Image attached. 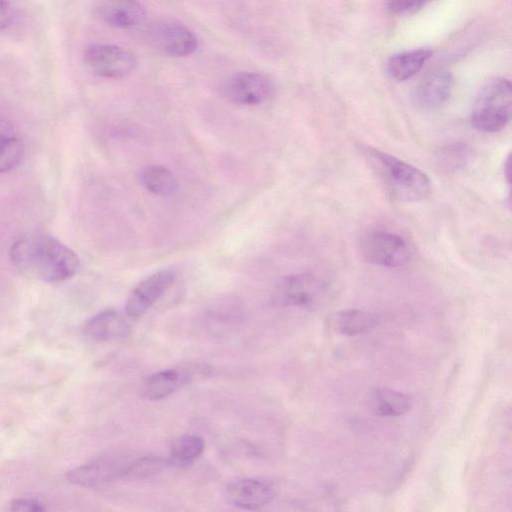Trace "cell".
Listing matches in <instances>:
<instances>
[{"mask_svg":"<svg viewBox=\"0 0 512 512\" xmlns=\"http://www.w3.org/2000/svg\"><path fill=\"white\" fill-rule=\"evenodd\" d=\"M13 19V8L8 0H0V30L7 28Z\"/></svg>","mask_w":512,"mask_h":512,"instance_id":"484cf974","label":"cell"},{"mask_svg":"<svg viewBox=\"0 0 512 512\" xmlns=\"http://www.w3.org/2000/svg\"><path fill=\"white\" fill-rule=\"evenodd\" d=\"M331 322L340 333L356 336L371 330L377 324V319L367 311L347 309L334 313Z\"/></svg>","mask_w":512,"mask_h":512,"instance_id":"ac0fdd59","label":"cell"},{"mask_svg":"<svg viewBox=\"0 0 512 512\" xmlns=\"http://www.w3.org/2000/svg\"><path fill=\"white\" fill-rule=\"evenodd\" d=\"M175 278L174 271L165 269L143 280L127 299L125 314L128 318L138 319L143 316L172 287Z\"/></svg>","mask_w":512,"mask_h":512,"instance_id":"30bf717a","label":"cell"},{"mask_svg":"<svg viewBox=\"0 0 512 512\" xmlns=\"http://www.w3.org/2000/svg\"><path fill=\"white\" fill-rule=\"evenodd\" d=\"M133 458L123 454L101 456L70 470L66 477L73 485L94 488L116 480L127 479Z\"/></svg>","mask_w":512,"mask_h":512,"instance_id":"8992f818","label":"cell"},{"mask_svg":"<svg viewBox=\"0 0 512 512\" xmlns=\"http://www.w3.org/2000/svg\"><path fill=\"white\" fill-rule=\"evenodd\" d=\"M425 0H388V9L393 13H403L421 6Z\"/></svg>","mask_w":512,"mask_h":512,"instance_id":"d4e9b609","label":"cell"},{"mask_svg":"<svg viewBox=\"0 0 512 512\" xmlns=\"http://www.w3.org/2000/svg\"><path fill=\"white\" fill-rule=\"evenodd\" d=\"M204 440L193 434L175 439L170 447L168 463L170 466L184 468L190 466L204 451Z\"/></svg>","mask_w":512,"mask_h":512,"instance_id":"d6986e66","label":"cell"},{"mask_svg":"<svg viewBox=\"0 0 512 512\" xmlns=\"http://www.w3.org/2000/svg\"><path fill=\"white\" fill-rule=\"evenodd\" d=\"M504 177L505 179L510 183V176H511V164H510V155L506 157V160L504 161Z\"/></svg>","mask_w":512,"mask_h":512,"instance_id":"83f0119b","label":"cell"},{"mask_svg":"<svg viewBox=\"0 0 512 512\" xmlns=\"http://www.w3.org/2000/svg\"><path fill=\"white\" fill-rule=\"evenodd\" d=\"M368 407L380 417H397L405 414L412 406L409 395L394 389L375 388L368 393Z\"/></svg>","mask_w":512,"mask_h":512,"instance_id":"9a60e30c","label":"cell"},{"mask_svg":"<svg viewBox=\"0 0 512 512\" xmlns=\"http://www.w3.org/2000/svg\"><path fill=\"white\" fill-rule=\"evenodd\" d=\"M95 11L102 21L115 28H131L145 19L140 0H96Z\"/></svg>","mask_w":512,"mask_h":512,"instance_id":"4fadbf2b","label":"cell"},{"mask_svg":"<svg viewBox=\"0 0 512 512\" xmlns=\"http://www.w3.org/2000/svg\"><path fill=\"white\" fill-rule=\"evenodd\" d=\"M24 155L22 142L14 135L0 138V173L16 167Z\"/></svg>","mask_w":512,"mask_h":512,"instance_id":"603a6c76","label":"cell"},{"mask_svg":"<svg viewBox=\"0 0 512 512\" xmlns=\"http://www.w3.org/2000/svg\"><path fill=\"white\" fill-rule=\"evenodd\" d=\"M140 179L143 186L155 195H171L178 189L177 178L162 165L146 166L140 173Z\"/></svg>","mask_w":512,"mask_h":512,"instance_id":"ffe728a7","label":"cell"},{"mask_svg":"<svg viewBox=\"0 0 512 512\" xmlns=\"http://www.w3.org/2000/svg\"><path fill=\"white\" fill-rule=\"evenodd\" d=\"M44 509L43 504L34 498H16L10 503L12 511L39 512Z\"/></svg>","mask_w":512,"mask_h":512,"instance_id":"cb8c5ba5","label":"cell"},{"mask_svg":"<svg viewBox=\"0 0 512 512\" xmlns=\"http://www.w3.org/2000/svg\"><path fill=\"white\" fill-rule=\"evenodd\" d=\"M189 375L178 369H166L151 374L143 383L145 399L156 401L167 398L188 382Z\"/></svg>","mask_w":512,"mask_h":512,"instance_id":"2e32d148","label":"cell"},{"mask_svg":"<svg viewBox=\"0 0 512 512\" xmlns=\"http://www.w3.org/2000/svg\"><path fill=\"white\" fill-rule=\"evenodd\" d=\"M150 44L170 57H185L198 48L195 34L185 25L173 20H159L148 28Z\"/></svg>","mask_w":512,"mask_h":512,"instance_id":"52a82bcc","label":"cell"},{"mask_svg":"<svg viewBox=\"0 0 512 512\" xmlns=\"http://www.w3.org/2000/svg\"><path fill=\"white\" fill-rule=\"evenodd\" d=\"M273 89V83L266 75L247 71L231 75L221 85V93L228 101L244 106L265 102Z\"/></svg>","mask_w":512,"mask_h":512,"instance_id":"ba28073f","label":"cell"},{"mask_svg":"<svg viewBox=\"0 0 512 512\" xmlns=\"http://www.w3.org/2000/svg\"><path fill=\"white\" fill-rule=\"evenodd\" d=\"M128 316L117 310L107 309L92 316L84 326V332L90 339L98 342L111 341L125 337L130 330Z\"/></svg>","mask_w":512,"mask_h":512,"instance_id":"5bb4252c","label":"cell"},{"mask_svg":"<svg viewBox=\"0 0 512 512\" xmlns=\"http://www.w3.org/2000/svg\"><path fill=\"white\" fill-rule=\"evenodd\" d=\"M168 466H170L168 460L160 457L143 456L133 458L128 468L127 479L150 478L161 473Z\"/></svg>","mask_w":512,"mask_h":512,"instance_id":"7402d4cb","label":"cell"},{"mask_svg":"<svg viewBox=\"0 0 512 512\" xmlns=\"http://www.w3.org/2000/svg\"><path fill=\"white\" fill-rule=\"evenodd\" d=\"M83 60L94 74L110 79L125 78L137 66L136 56L130 50L107 43L89 44L84 49Z\"/></svg>","mask_w":512,"mask_h":512,"instance_id":"5b68a950","label":"cell"},{"mask_svg":"<svg viewBox=\"0 0 512 512\" xmlns=\"http://www.w3.org/2000/svg\"><path fill=\"white\" fill-rule=\"evenodd\" d=\"M510 81L497 77L488 81L478 93L471 110V124L480 131L495 133L502 130L511 117Z\"/></svg>","mask_w":512,"mask_h":512,"instance_id":"3957f363","label":"cell"},{"mask_svg":"<svg viewBox=\"0 0 512 512\" xmlns=\"http://www.w3.org/2000/svg\"><path fill=\"white\" fill-rule=\"evenodd\" d=\"M428 48H419L392 56L387 63L389 76L397 81H404L415 75L431 57Z\"/></svg>","mask_w":512,"mask_h":512,"instance_id":"e0dca14e","label":"cell"},{"mask_svg":"<svg viewBox=\"0 0 512 512\" xmlns=\"http://www.w3.org/2000/svg\"><path fill=\"white\" fill-rule=\"evenodd\" d=\"M360 250L369 263L387 268L404 267L412 257L407 242L400 235L384 230L366 233Z\"/></svg>","mask_w":512,"mask_h":512,"instance_id":"277c9868","label":"cell"},{"mask_svg":"<svg viewBox=\"0 0 512 512\" xmlns=\"http://www.w3.org/2000/svg\"><path fill=\"white\" fill-rule=\"evenodd\" d=\"M471 156V147L462 142L446 144L436 153L438 165L446 171H457L463 168Z\"/></svg>","mask_w":512,"mask_h":512,"instance_id":"44dd1931","label":"cell"},{"mask_svg":"<svg viewBox=\"0 0 512 512\" xmlns=\"http://www.w3.org/2000/svg\"><path fill=\"white\" fill-rule=\"evenodd\" d=\"M10 258L21 272L47 283L63 282L80 268L76 253L47 234L19 239L10 249Z\"/></svg>","mask_w":512,"mask_h":512,"instance_id":"6da1fadb","label":"cell"},{"mask_svg":"<svg viewBox=\"0 0 512 512\" xmlns=\"http://www.w3.org/2000/svg\"><path fill=\"white\" fill-rule=\"evenodd\" d=\"M224 497L231 505L244 510H259L274 498L270 483L257 478H236L224 488Z\"/></svg>","mask_w":512,"mask_h":512,"instance_id":"8fae6325","label":"cell"},{"mask_svg":"<svg viewBox=\"0 0 512 512\" xmlns=\"http://www.w3.org/2000/svg\"><path fill=\"white\" fill-rule=\"evenodd\" d=\"M13 135L11 125L0 116V138Z\"/></svg>","mask_w":512,"mask_h":512,"instance_id":"4316f807","label":"cell"},{"mask_svg":"<svg viewBox=\"0 0 512 512\" xmlns=\"http://www.w3.org/2000/svg\"><path fill=\"white\" fill-rule=\"evenodd\" d=\"M325 283L312 273H297L283 278L275 288L273 300L281 306L306 307L315 302Z\"/></svg>","mask_w":512,"mask_h":512,"instance_id":"9c48e42d","label":"cell"},{"mask_svg":"<svg viewBox=\"0 0 512 512\" xmlns=\"http://www.w3.org/2000/svg\"><path fill=\"white\" fill-rule=\"evenodd\" d=\"M453 78L449 71L437 69L428 73L415 87L413 99L425 111L442 108L451 95Z\"/></svg>","mask_w":512,"mask_h":512,"instance_id":"7c38bea8","label":"cell"},{"mask_svg":"<svg viewBox=\"0 0 512 512\" xmlns=\"http://www.w3.org/2000/svg\"><path fill=\"white\" fill-rule=\"evenodd\" d=\"M360 149L394 200L419 202L430 196L431 182L423 171L377 148L360 146Z\"/></svg>","mask_w":512,"mask_h":512,"instance_id":"7a4b0ae2","label":"cell"}]
</instances>
